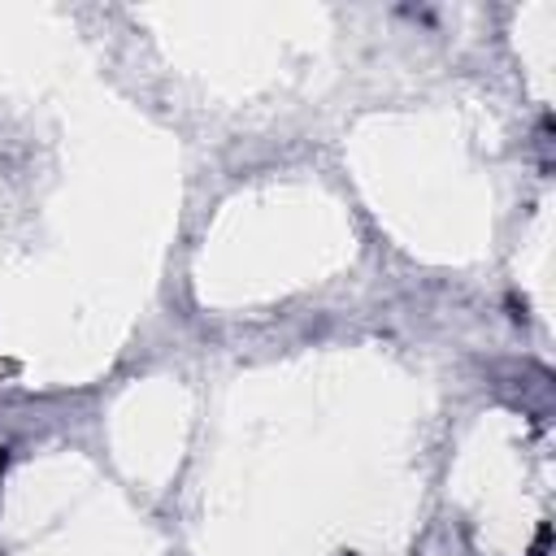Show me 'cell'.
I'll return each instance as SVG.
<instances>
[{"mask_svg": "<svg viewBox=\"0 0 556 556\" xmlns=\"http://www.w3.org/2000/svg\"><path fill=\"white\" fill-rule=\"evenodd\" d=\"M0 469H4V447H0Z\"/></svg>", "mask_w": 556, "mask_h": 556, "instance_id": "obj_1", "label": "cell"}]
</instances>
